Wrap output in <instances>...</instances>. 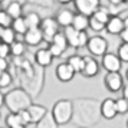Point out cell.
I'll return each instance as SVG.
<instances>
[{"label":"cell","instance_id":"obj_38","mask_svg":"<svg viewBox=\"0 0 128 128\" xmlns=\"http://www.w3.org/2000/svg\"><path fill=\"white\" fill-rule=\"evenodd\" d=\"M9 68V60L7 58H0V72H4Z\"/></svg>","mask_w":128,"mask_h":128},{"label":"cell","instance_id":"obj_25","mask_svg":"<svg viewBox=\"0 0 128 128\" xmlns=\"http://www.w3.org/2000/svg\"><path fill=\"white\" fill-rule=\"evenodd\" d=\"M12 28L19 36H23L24 33L28 32V26H26V22H24L23 16H20V18H18V19H13Z\"/></svg>","mask_w":128,"mask_h":128},{"label":"cell","instance_id":"obj_30","mask_svg":"<svg viewBox=\"0 0 128 128\" xmlns=\"http://www.w3.org/2000/svg\"><path fill=\"white\" fill-rule=\"evenodd\" d=\"M89 29H92L94 32H102L105 30V23H102L94 16H89Z\"/></svg>","mask_w":128,"mask_h":128},{"label":"cell","instance_id":"obj_14","mask_svg":"<svg viewBox=\"0 0 128 128\" xmlns=\"http://www.w3.org/2000/svg\"><path fill=\"white\" fill-rule=\"evenodd\" d=\"M53 56L52 52L49 50V48H42V49H38L35 53V62L40 68H48V66H50L53 62Z\"/></svg>","mask_w":128,"mask_h":128},{"label":"cell","instance_id":"obj_40","mask_svg":"<svg viewBox=\"0 0 128 128\" xmlns=\"http://www.w3.org/2000/svg\"><path fill=\"white\" fill-rule=\"evenodd\" d=\"M121 91H122V96L128 99V84H124V86H122Z\"/></svg>","mask_w":128,"mask_h":128},{"label":"cell","instance_id":"obj_8","mask_svg":"<svg viewBox=\"0 0 128 128\" xmlns=\"http://www.w3.org/2000/svg\"><path fill=\"white\" fill-rule=\"evenodd\" d=\"M72 3L76 12L86 16H92L96 12V9L101 6V0H74Z\"/></svg>","mask_w":128,"mask_h":128},{"label":"cell","instance_id":"obj_52","mask_svg":"<svg viewBox=\"0 0 128 128\" xmlns=\"http://www.w3.org/2000/svg\"><path fill=\"white\" fill-rule=\"evenodd\" d=\"M0 42H2V40H0Z\"/></svg>","mask_w":128,"mask_h":128},{"label":"cell","instance_id":"obj_47","mask_svg":"<svg viewBox=\"0 0 128 128\" xmlns=\"http://www.w3.org/2000/svg\"><path fill=\"white\" fill-rule=\"evenodd\" d=\"M125 79H127V82H128V69H127V72H125Z\"/></svg>","mask_w":128,"mask_h":128},{"label":"cell","instance_id":"obj_31","mask_svg":"<svg viewBox=\"0 0 128 128\" xmlns=\"http://www.w3.org/2000/svg\"><path fill=\"white\" fill-rule=\"evenodd\" d=\"M12 22H13V18L4 10V9L0 10V26L9 28V26H12Z\"/></svg>","mask_w":128,"mask_h":128},{"label":"cell","instance_id":"obj_39","mask_svg":"<svg viewBox=\"0 0 128 128\" xmlns=\"http://www.w3.org/2000/svg\"><path fill=\"white\" fill-rule=\"evenodd\" d=\"M118 36H120V39H121L122 42H128V29H127V28H124L122 32Z\"/></svg>","mask_w":128,"mask_h":128},{"label":"cell","instance_id":"obj_49","mask_svg":"<svg viewBox=\"0 0 128 128\" xmlns=\"http://www.w3.org/2000/svg\"><path fill=\"white\" fill-rule=\"evenodd\" d=\"M127 128H128V120H127Z\"/></svg>","mask_w":128,"mask_h":128},{"label":"cell","instance_id":"obj_16","mask_svg":"<svg viewBox=\"0 0 128 128\" xmlns=\"http://www.w3.org/2000/svg\"><path fill=\"white\" fill-rule=\"evenodd\" d=\"M74 16H75V13L69 10V9H60L58 10L56 13V22L59 23V26H62V28H66V26H70L72 22H74Z\"/></svg>","mask_w":128,"mask_h":128},{"label":"cell","instance_id":"obj_1","mask_svg":"<svg viewBox=\"0 0 128 128\" xmlns=\"http://www.w3.org/2000/svg\"><path fill=\"white\" fill-rule=\"evenodd\" d=\"M74 104V114L72 122L76 127L91 128L98 124L102 118L101 114V101L95 98H76L72 101Z\"/></svg>","mask_w":128,"mask_h":128},{"label":"cell","instance_id":"obj_13","mask_svg":"<svg viewBox=\"0 0 128 128\" xmlns=\"http://www.w3.org/2000/svg\"><path fill=\"white\" fill-rule=\"evenodd\" d=\"M124 28V18H121L120 14H112L105 24V30L110 35H120Z\"/></svg>","mask_w":128,"mask_h":128},{"label":"cell","instance_id":"obj_35","mask_svg":"<svg viewBox=\"0 0 128 128\" xmlns=\"http://www.w3.org/2000/svg\"><path fill=\"white\" fill-rule=\"evenodd\" d=\"M10 56V45L0 42V58H9Z\"/></svg>","mask_w":128,"mask_h":128},{"label":"cell","instance_id":"obj_36","mask_svg":"<svg viewBox=\"0 0 128 128\" xmlns=\"http://www.w3.org/2000/svg\"><path fill=\"white\" fill-rule=\"evenodd\" d=\"M19 115L22 116V121H23L24 125H30V124H32V118H30V114H29L28 110L19 111Z\"/></svg>","mask_w":128,"mask_h":128},{"label":"cell","instance_id":"obj_5","mask_svg":"<svg viewBox=\"0 0 128 128\" xmlns=\"http://www.w3.org/2000/svg\"><path fill=\"white\" fill-rule=\"evenodd\" d=\"M88 52L91 53L92 56L95 58H101V56H104L106 50H108V42L105 38L99 35H95V36H91L89 39H88V43L86 46Z\"/></svg>","mask_w":128,"mask_h":128},{"label":"cell","instance_id":"obj_28","mask_svg":"<svg viewBox=\"0 0 128 128\" xmlns=\"http://www.w3.org/2000/svg\"><path fill=\"white\" fill-rule=\"evenodd\" d=\"M52 43L58 45V46H59V48H62L64 50H66V48H68V40H66V36H65L64 32H58L56 35L53 36Z\"/></svg>","mask_w":128,"mask_h":128},{"label":"cell","instance_id":"obj_21","mask_svg":"<svg viewBox=\"0 0 128 128\" xmlns=\"http://www.w3.org/2000/svg\"><path fill=\"white\" fill-rule=\"evenodd\" d=\"M23 19L26 22V26L28 29H33V28H40V23H42V18L35 12H29L23 14Z\"/></svg>","mask_w":128,"mask_h":128},{"label":"cell","instance_id":"obj_45","mask_svg":"<svg viewBox=\"0 0 128 128\" xmlns=\"http://www.w3.org/2000/svg\"><path fill=\"white\" fill-rule=\"evenodd\" d=\"M13 128H28V125H23V124H20V125H16V127Z\"/></svg>","mask_w":128,"mask_h":128},{"label":"cell","instance_id":"obj_50","mask_svg":"<svg viewBox=\"0 0 128 128\" xmlns=\"http://www.w3.org/2000/svg\"><path fill=\"white\" fill-rule=\"evenodd\" d=\"M78 128H85V127H78Z\"/></svg>","mask_w":128,"mask_h":128},{"label":"cell","instance_id":"obj_43","mask_svg":"<svg viewBox=\"0 0 128 128\" xmlns=\"http://www.w3.org/2000/svg\"><path fill=\"white\" fill-rule=\"evenodd\" d=\"M110 2V4H120V3H122L121 0H108Z\"/></svg>","mask_w":128,"mask_h":128},{"label":"cell","instance_id":"obj_19","mask_svg":"<svg viewBox=\"0 0 128 128\" xmlns=\"http://www.w3.org/2000/svg\"><path fill=\"white\" fill-rule=\"evenodd\" d=\"M72 26H74L75 29H78V30H88L89 29V16L76 12L75 16H74Z\"/></svg>","mask_w":128,"mask_h":128},{"label":"cell","instance_id":"obj_3","mask_svg":"<svg viewBox=\"0 0 128 128\" xmlns=\"http://www.w3.org/2000/svg\"><path fill=\"white\" fill-rule=\"evenodd\" d=\"M53 118L59 125H65L72 121V114H74V104L70 99H59L53 104L52 110Z\"/></svg>","mask_w":128,"mask_h":128},{"label":"cell","instance_id":"obj_2","mask_svg":"<svg viewBox=\"0 0 128 128\" xmlns=\"http://www.w3.org/2000/svg\"><path fill=\"white\" fill-rule=\"evenodd\" d=\"M32 105V95L23 88H14L4 94V106L12 112L28 110Z\"/></svg>","mask_w":128,"mask_h":128},{"label":"cell","instance_id":"obj_7","mask_svg":"<svg viewBox=\"0 0 128 128\" xmlns=\"http://www.w3.org/2000/svg\"><path fill=\"white\" fill-rule=\"evenodd\" d=\"M104 85L110 92H120L124 86V78L120 72H108L104 78Z\"/></svg>","mask_w":128,"mask_h":128},{"label":"cell","instance_id":"obj_51","mask_svg":"<svg viewBox=\"0 0 128 128\" xmlns=\"http://www.w3.org/2000/svg\"><path fill=\"white\" fill-rule=\"evenodd\" d=\"M0 74H2V72H0Z\"/></svg>","mask_w":128,"mask_h":128},{"label":"cell","instance_id":"obj_42","mask_svg":"<svg viewBox=\"0 0 128 128\" xmlns=\"http://www.w3.org/2000/svg\"><path fill=\"white\" fill-rule=\"evenodd\" d=\"M56 3H60V4H68V3H72L74 0H55Z\"/></svg>","mask_w":128,"mask_h":128},{"label":"cell","instance_id":"obj_29","mask_svg":"<svg viewBox=\"0 0 128 128\" xmlns=\"http://www.w3.org/2000/svg\"><path fill=\"white\" fill-rule=\"evenodd\" d=\"M116 55L122 60V64H128V42H122L121 45L118 46Z\"/></svg>","mask_w":128,"mask_h":128},{"label":"cell","instance_id":"obj_26","mask_svg":"<svg viewBox=\"0 0 128 128\" xmlns=\"http://www.w3.org/2000/svg\"><path fill=\"white\" fill-rule=\"evenodd\" d=\"M18 39V33L13 30L12 26H9V28H4L3 29V33H2V36H0V40L4 42V43H13V42Z\"/></svg>","mask_w":128,"mask_h":128},{"label":"cell","instance_id":"obj_12","mask_svg":"<svg viewBox=\"0 0 128 128\" xmlns=\"http://www.w3.org/2000/svg\"><path fill=\"white\" fill-rule=\"evenodd\" d=\"M101 114L102 118L105 120H114L118 115V110H116V102L112 98H105L101 102Z\"/></svg>","mask_w":128,"mask_h":128},{"label":"cell","instance_id":"obj_34","mask_svg":"<svg viewBox=\"0 0 128 128\" xmlns=\"http://www.w3.org/2000/svg\"><path fill=\"white\" fill-rule=\"evenodd\" d=\"M48 48H49V50L52 52V55L55 56V58H60V56L64 55V52H65L62 48H59L58 45H55V43H52V42L49 43V46Z\"/></svg>","mask_w":128,"mask_h":128},{"label":"cell","instance_id":"obj_37","mask_svg":"<svg viewBox=\"0 0 128 128\" xmlns=\"http://www.w3.org/2000/svg\"><path fill=\"white\" fill-rule=\"evenodd\" d=\"M29 3H33V4H40V6H52V3L55 0H28Z\"/></svg>","mask_w":128,"mask_h":128},{"label":"cell","instance_id":"obj_44","mask_svg":"<svg viewBox=\"0 0 128 128\" xmlns=\"http://www.w3.org/2000/svg\"><path fill=\"white\" fill-rule=\"evenodd\" d=\"M124 26L128 29V16H125V18H124Z\"/></svg>","mask_w":128,"mask_h":128},{"label":"cell","instance_id":"obj_9","mask_svg":"<svg viewBox=\"0 0 128 128\" xmlns=\"http://www.w3.org/2000/svg\"><path fill=\"white\" fill-rule=\"evenodd\" d=\"M101 66L106 72H120L122 68V60L115 53L106 52L104 56H101Z\"/></svg>","mask_w":128,"mask_h":128},{"label":"cell","instance_id":"obj_46","mask_svg":"<svg viewBox=\"0 0 128 128\" xmlns=\"http://www.w3.org/2000/svg\"><path fill=\"white\" fill-rule=\"evenodd\" d=\"M3 29H4V28H3V26H0V36H2V33H3Z\"/></svg>","mask_w":128,"mask_h":128},{"label":"cell","instance_id":"obj_11","mask_svg":"<svg viewBox=\"0 0 128 128\" xmlns=\"http://www.w3.org/2000/svg\"><path fill=\"white\" fill-rule=\"evenodd\" d=\"M75 74L76 72L72 69V66H70L68 62L59 64L58 66H56V69H55V75H56L59 82H70L74 79Z\"/></svg>","mask_w":128,"mask_h":128},{"label":"cell","instance_id":"obj_22","mask_svg":"<svg viewBox=\"0 0 128 128\" xmlns=\"http://www.w3.org/2000/svg\"><path fill=\"white\" fill-rule=\"evenodd\" d=\"M24 52H26V46H24L23 39H22V40H20V39H16L13 43H10V55L19 58V56H23Z\"/></svg>","mask_w":128,"mask_h":128},{"label":"cell","instance_id":"obj_10","mask_svg":"<svg viewBox=\"0 0 128 128\" xmlns=\"http://www.w3.org/2000/svg\"><path fill=\"white\" fill-rule=\"evenodd\" d=\"M99 68L101 65L95 59V56H84V69H82V75L85 78H94L99 74Z\"/></svg>","mask_w":128,"mask_h":128},{"label":"cell","instance_id":"obj_41","mask_svg":"<svg viewBox=\"0 0 128 128\" xmlns=\"http://www.w3.org/2000/svg\"><path fill=\"white\" fill-rule=\"evenodd\" d=\"M3 105H4V94L0 91V108H2Z\"/></svg>","mask_w":128,"mask_h":128},{"label":"cell","instance_id":"obj_20","mask_svg":"<svg viewBox=\"0 0 128 128\" xmlns=\"http://www.w3.org/2000/svg\"><path fill=\"white\" fill-rule=\"evenodd\" d=\"M58 127L59 124L55 121L52 112H49V111L46 112V115L43 116L40 121L35 124V128H58Z\"/></svg>","mask_w":128,"mask_h":128},{"label":"cell","instance_id":"obj_23","mask_svg":"<svg viewBox=\"0 0 128 128\" xmlns=\"http://www.w3.org/2000/svg\"><path fill=\"white\" fill-rule=\"evenodd\" d=\"M66 62L72 66V69L75 70L76 74H81L82 69H84V56H79V55H72L66 59Z\"/></svg>","mask_w":128,"mask_h":128},{"label":"cell","instance_id":"obj_4","mask_svg":"<svg viewBox=\"0 0 128 128\" xmlns=\"http://www.w3.org/2000/svg\"><path fill=\"white\" fill-rule=\"evenodd\" d=\"M64 33L66 36V40H68V46L75 48V49L86 46L88 39H89L86 30H78L70 24V26L64 28Z\"/></svg>","mask_w":128,"mask_h":128},{"label":"cell","instance_id":"obj_33","mask_svg":"<svg viewBox=\"0 0 128 128\" xmlns=\"http://www.w3.org/2000/svg\"><path fill=\"white\" fill-rule=\"evenodd\" d=\"M12 75L7 72V70H4V72H2L0 74V88H7L10 84H12Z\"/></svg>","mask_w":128,"mask_h":128},{"label":"cell","instance_id":"obj_24","mask_svg":"<svg viewBox=\"0 0 128 128\" xmlns=\"http://www.w3.org/2000/svg\"><path fill=\"white\" fill-rule=\"evenodd\" d=\"M94 18H96L98 20H101L102 23L106 24V22L110 20V18L112 16V13H111L110 10V7H106V6H99L98 9H96V12L92 14Z\"/></svg>","mask_w":128,"mask_h":128},{"label":"cell","instance_id":"obj_6","mask_svg":"<svg viewBox=\"0 0 128 128\" xmlns=\"http://www.w3.org/2000/svg\"><path fill=\"white\" fill-rule=\"evenodd\" d=\"M59 23L56 22L55 18H45L42 19V23H40V29L43 32V40H48L49 43L52 42L53 36L59 32Z\"/></svg>","mask_w":128,"mask_h":128},{"label":"cell","instance_id":"obj_15","mask_svg":"<svg viewBox=\"0 0 128 128\" xmlns=\"http://www.w3.org/2000/svg\"><path fill=\"white\" fill-rule=\"evenodd\" d=\"M23 40L26 45L29 46H38L40 45L43 40V32L40 28H33V29H28V32L23 35Z\"/></svg>","mask_w":128,"mask_h":128},{"label":"cell","instance_id":"obj_27","mask_svg":"<svg viewBox=\"0 0 128 128\" xmlns=\"http://www.w3.org/2000/svg\"><path fill=\"white\" fill-rule=\"evenodd\" d=\"M20 124H23V121H22V116L19 115V112H12V111H9V114H7V116H6L7 128H13V127H16V125H20Z\"/></svg>","mask_w":128,"mask_h":128},{"label":"cell","instance_id":"obj_32","mask_svg":"<svg viewBox=\"0 0 128 128\" xmlns=\"http://www.w3.org/2000/svg\"><path fill=\"white\" fill-rule=\"evenodd\" d=\"M116 102V110H118V114H127L128 112V99L121 96V98L115 99Z\"/></svg>","mask_w":128,"mask_h":128},{"label":"cell","instance_id":"obj_18","mask_svg":"<svg viewBox=\"0 0 128 128\" xmlns=\"http://www.w3.org/2000/svg\"><path fill=\"white\" fill-rule=\"evenodd\" d=\"M4 10L13 19H18L20 16H23V4H22L20 0H10V3H7L4 6Z\"/></svg>","mask_w":128,"mask_h":128},{"label":"cell","instance_id":"obj_48","mask_svg":"<svg viewBox=\"0 0 128 128\" xmlns=\"http://www.w3.org/2000/svg\"><path fill=\"white\" fill-rule=\"evenodd\" d=\"M0 10H3V3L0 2Z\"/></svg>","mask_w":128,"mask_h":128},{"label":"cell","instance_id":"obj_17","mask_svg":"<svg viewBox=\"0 0 128 128\" xmlns=\"http://www.w3.org/2000/svg\"><path fill=\"white\" fill-rule=\"evenodd\" d=\"M28 111H29L30 118H32V124L39 122L48 112L46 106H43V105H40V104H33V102H32V105L28 108Z\"/></svg>","mask_w":128,"mask_h":128}]
</instances>
